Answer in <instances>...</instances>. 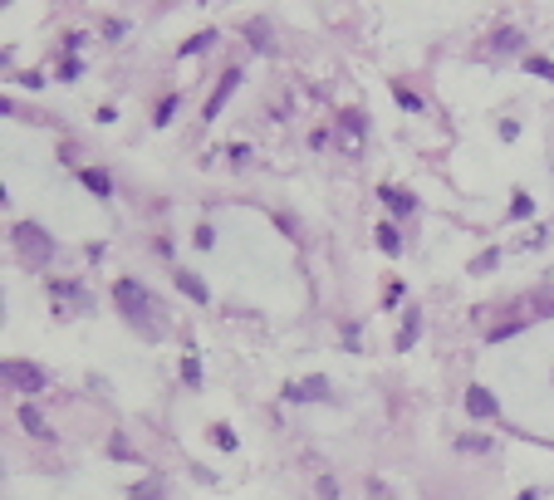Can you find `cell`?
<instances>
[{"label": "cell", "mask_w": 554, "mask_h": 500, "mask_svg": "<svg viewBox=\"0 0 554 500\" xmlns=\"http://www.w3.org/2000/svg\"><path fill=\"white\" fill-rule=\"evenodd\" d=\"M113 304H118V314L128 319V329H137L147 343L152 339H162V309H157V300L147 295V285H137V280H118L113 285Z\"/></svg>", "instance_id": "cell-1"}, {"label": "cell", "mask_w": 554, "mask_h": 500, "mask_svg": "<svg viewBox=\"0 0 554 500\" xmlns=\"http://www.w3.org/2000/svg\"><path fill=\"white\" fill-rule=\"evenodd\" d=\"M10 245H15L25 270H49V260H54V236L44 226H35V221H15L10 226Z\"/></svg>", "instance_id": "cell-2"}, {"label": "cell", "mask_w": 554, "mask_h": 500, "mask_svg": "<svg viewBox=\"0 0 554 500\" xmlns=\"http://www.w3.org/2000/svg\"><path fill=\"white\" fill-rule=\"evenodd\" d=\"M5 383H10L15 393H25V398H35V393H44V388H49V373H44L39 363H25V358H10V363H5Z\"/></svg>", "instance_id": "cell-3"}, {"label": "cell", "mask_w": 554, "mask_h": 500, "mask_svg": "<svg viewBox=\"0 0 554 500\" xmlns=\"http://www.w3.org/2000/svg\"><path fill=\"white\" fill-rule=\"evenodd\" d=\"M363 128H368V118H363L358 108H348V113L333 118V142H338L348 157H363Z\"/></svg>", "instance_id": "cell-4"}, {"label": "cell", "mask_w": 554, "mask_h": 500, "mask_svg": "<svg viewBox=\"0 0 554 500\" xmlns=\"http://www.w3.org/2000/svg\"><path fill=\"white\" fill-rule=\"evenodd\" d=\"M49 300H54V314H59V319H74V314L89 309V295H84L74 280H49Z\"/></svg>", "instance_id": "cell-5"}, {"label": "cell", "mask_w": 554, "mask_h": 500, "mask_svg": "<svg viewBox=\"0 0 554 500\" xmlns=\"http://www.w3.org/2000/svg\"><path fill=\"white\" fill-rule=\"evenodd\" d=\"M333 398V388H329V378L324 373H314V378H290L285 383V402H329Z\"/></svg>", "instance_id": "cell-6"}, {"label": "cell", "mask_w": 554, "mask_h": 500, "mask_svg": "<svg viewBox=\"0 0 554 500\" xmlns=\"http://www.w3.org/2000/svg\"><path fill=\"white\" fill-rule=\"evenodd\" d=\"M466 412H471L476 422H495V417H500V402H495V393H491L486 383H471V388H466Z\"/></svg>", "instance_id": "cell-7"}, {"label": "cell", "mask_w": 554, "mask_h": 500, "mask_svg": "<svg viewBox=\"0 0 554 500\" xmlns=\"http://www.w3.org/2000/svg\"><path fill=\"white\" fill-rule=\"evenodd\" d=\"M15 422H20L35 441H54V427L44 422V412H39L35 402H15Z\"/></svg>", "instance_id": "cell-8"}, {"label": "cell", "mask_w": 554, "mask_h": 500, "mask_svg": "<svg viewBox=\"0 0 554 500\" xmlns=\"http://www.w3.org/2000/svg\"><path fill=\"white\" fill-rule=\"evenodd\" d=\"M240 84H245V74H240V69H226V74H221V84H216V94L207 99V118H211V123H216V113H221V108H226V99H230V94H235Z\"/></svg>", "instance_id": "cell-9"}, {"label": "cell", "mask_w": 554, "mask_h": 500, "mask_svg": "<svg viewBox=\"0 0 554 500\" xmlns=\"http://www.w3.org/2000/svg\"><path fill=\"white\" fill-rule=\"evenodd\" d=\"M172 280H177V290H182L192 304H211V290H207V280H202L197 270H177Z\"/></svg>", "instance_id": "cell-10"}, {"label": "cell", "mask_w": 554, "mask_h": 500, "mask_svg": "<svg viewBox=\"0 0 554 500\" xmlns=\"http://www.w3.org/2000/svg\"><path fill=\"white\" fill-rule=\"evenodd\" d=\"M520 49H525V35H520V30L505 25V30L491 35V54H520Z\"/></svg>", "instance_id": "cell-11"}, {"label": "cell", "mask_w": 554, "mask_h": 500, "mask_svg": "<svg viewBox=\"0 0 554 500\" xmlns=\"http://www.w3.org/2000/svg\"><path fill=\"white\" fill-rule=\"evenodd\" d=\"M79 182H84L94 197H113V177L104 167H79Z\"/></svg>", "instance_id": "cell-12"}, {"label": "cell", "mask_w": 554, "mask_h": 500, "mask_svg": "<svg viewBox=\"0 0 554 500\" xmlns=\"http://www.w3.org/2000/svg\"><path fill=\"white\" fill-rule=\"evenodd\" d=\"M373 236H378V250H383V255H402V236H398V226H393V221H378V226H373Z\"/></svg>", "instance_id": "cell-13"}, {"label": "cell", "mask_w": 554, "mask_h": 500, "mask_svg": "<svg viewBox=\"0 0 554 500\" xmlns=\"http://www.w3.org/2000/svg\"><path fill=\"white\" fill-rule=\"evenodd\" d=\"M417 334H422V314L407 309V314H402V329H398V353H407V348L417 343Z\"/></svg>", "instance_id": "cell-14"}, {"label": "cell", "mask_w": 554, "mask_h": 500, "mask_svg": "<svg viewBox=\"0 0 554 500\" xmlns=\"http://www.w3.org/2000/svg\"><path fill=\"white\" fill-rule=\"evenodd\" d=\"M378 201H383L388 211H398V216H412V211H417V201L407 197V192H398V187H378Z\"/></svg>", "instance_id": "cell-15"}, {"label": "cell", "mask_w": 554, "mask_h": 500, "mask_svg": "<svg viewBox=\"0 0 554 500\" xmlns=\"http://www.w3.org/2000/svg\"><path fill=\"white\" fill-rule=\"evenodd\" d=\"M216 39H221L216 30H197V35H192V39H187V44L177 49V54H182V59H192V54H202V49H211Z\"/></svg>", "instance_id": "cell-16"}, {"label": "cell", "mask_w": 554, "mask_h": 500, "mask_svg": "<svg viewBox=\"0 0 554 500\" xmlns=\"http://www.w3.org/2000/svg\"><path fill=\"white\" fill-rule=\"evenodd\" d=\"M393 99H398V108H402V113H422V99H417L412 89H402V84H393Z\"/></svg>", "instance_id": "cell-17"}, {"label": "cell", "mask_w": 554, "mask_h": 500, "mask_svg": "<svg viewBox=\"0 0 554 500\" xmlns=\"http://www.w3.org/2000/svg\"><path fill=\"white\" fill-rule=\"evenodd\" d=\"M525 69H530V74H540V79H550V84H554V59H545V54H525Z\"/></svg>", "instance_id": "cell-18"}, {"label": "cell", "mask_w": 554, "mask_h": 500, "mask_svg": "<svg viewBox=\"0 0 554 500\" xmlns=\"http://www.w3.org/2000/svg\"><path fill=\"white\" fill-rule=\"evenodd\" d=\"M182 383H187V388H202V363H197L192 353L182 358Z\"/></svg>", "instance_id": "cell-19"}, {"label": "cell", "mask_w": 554, "mask_h": 500, "mask_svg": "<svg viewBox=\"0 0 554 500\" xmlns=\"http://www.w3.org/2000/svg\"><path fill=\"white\" fill-rule=\"evenodd\" d=\"M177 108H182V99H172V94H167V99L157 103V118H152V123H157V128H167V123H172V113H177Z\"/></svg>", "instance_id": "cell-20"}, {"label": "cell", "mask_w": 554, "mask_h": 500, "mask_svg": "<svg viewBox=\"0 0 554 500\" xmlns=\"http://www.w3.org/2000/svg\"><path fill=\"white\" fill-rule=\"evenodd\" d=\"M530 211H535V201L525 197V192H515V201H510V221H525Z\"/></svg>", "instance_id": "cell-21"}, {"label": "cell", "mask_w": 554, "mask_h": 500, "mask_svg": "<svg viewBox=\"0 0 554 500\" xmlns=\"http://www.w3.org/2000/svg\"><path fill=\"white\" fill-rule=\"evenodd\" d=\"M211 441H216L221 451H235V432H230V427H211Z\"/></svg>", "instance_id": "cell-22"}, {"label": "cell", "mask_w": 554, "mask_h": 500, "mask_svg": "<svg viewBox=\"0 0 554 500\" xmlns=\"http://www.w3.org/2000/svg\"><path fill=\"white\" fill-rule=\"evenodd\" d=\"M79 74H84V64H79V59H64V64H59V84H74Z\"/></svg>", "instance_id": "cell-23"}, {"label": "cell", "mask_w": 554, "mask_h": 500, "mask_svg": "<svg viewBox=\"0 0 554 500\" xmlns=\"http://www.w3.org/2000/svg\"><path fill=\"white\" fill-rule=\"evenodd\" d=\"M495 260H500V250H481L476 260H471V270L481 275V270H495Z\"/></svg>", "instance_id": "cell-24"}, {"label": "cell", "mask_w": 554, "mask_h": 500, "mask_svg": "<svg viewBox=\"0 0 554 500\" xmlns=\"http://www.w3.org/2000/svg\"><path fill=\"white\" fill-rule=\"evenodd\" d=\"M456 446H461V451H491V437H461Z\"/></svg>", "instance_id": "cell-25"}, {"label": "cell", "mask_w": 554, "mask_h": 500, "mask_svg": "<svg viewBox=\"0 0 554 500\" xmlns=\"http://www.w3.org/2000/svg\"><path fill=\"white\" fill-rule=\"evenodd\" d=\"M157 496H162V481H157V476H152L142 491H133V500H157Z\"/></svg>", "instance_id": "cell-26"}, {"label": "cell", "mask_w": 554, "mask_h": 500, "mask_svg": "<svg viewBox=\"0 0 554 500\" xmlns=\"http://www.w3.org/2000/svg\"><path fill=\"white\" fill-rule=\"evenodd\" d=\"M84 39H89V35H79V30H74V35H64V49H69V59L84 49Z\"/></svg>", "instance_id": "cell-27"}, {"label": "cell", "mask_w": 554, "mask_h": 500, "mask_svg": "<svg viewBox=\"0 0 554 500\" xmlns=\"http://www.w3.org/2000/svg\"><path fill=\"white\" fill-rule=\"evenodd\" d=\"M113 456H128V461H137V451H133V446H128V441H123V437H113V446H109Z\"/></svg>", "instance_id": "cell-28"}, {"label": "cell", "mask_w": 554, "mask_h": 500, "mask_svg": "<svg viewBox=\"0 0 554 500\" xmlns=\"http://www.w3.org/2000/svg\"><path fill=\"white\" fill-rule=\"evenodd\" d=\"M319 496H324V500H338V481H333V476H324V481H319Z\"/></svg>", "instance_id": "cell-29"}, {"label": "cell", "mask_w": 554, "mask_h": 500, "mask_svg": "<svg viewBox=\"0 0 554 500\" xmlns=\"http://www.w3.org/2000/svg\"><path fill=\"white\" fill-rule=\"evenodd\" d=\"M20 84H25V89H44V74H35V69H30V74H20Z\"/></svg>", "instance_id": "cell-30"}, {"label": "cell", "mask_w": 554, "mask_h": 500, "mask_svg": "<svg viewBox=\"0 0 554 500\" xmlns=\"http://www.w3.org/2000/svg\"><path fill=\"white\" fill-rule=\"evenodd\" d=\"M211 236H216L211 226H197V245H202V250H211Z\"/></svg>", "instance_id": "cell-31"}, {"label": "cell", "mask_w": 554, "mask_h": 500, "mask_svg": "<svg viewBox=\"0 0 554 500\" xmlns=\"http://www.w3.org/2000/svg\"><path fill=\"white\" fill-rule=\"evenodd\" d=\"M123 30H128L123 20H109V25H104V35H109V39H123Z\"/></svg>", "instance_id": "cell-32"}]
</instances>
